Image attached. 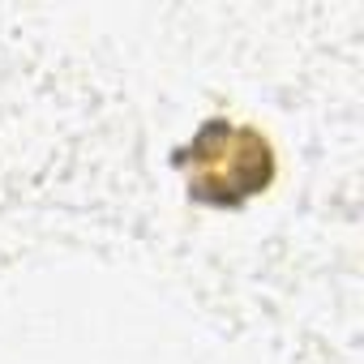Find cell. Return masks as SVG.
Returning a JSON list of instances; mask_svg holds the SVG:
<instances>
[{"mask_svg": "<svg viewBox=\"0 0 364 364\" xmlns=\"http://www.w3.org/2000/svg\"><path fill=\"white\" fill-rule=\"evenodd\" d=\"M189 159H193L189 189L206 202H228V206L266 189L274 171L270 146L253 129H232V124H206Z\"/></svg>", "mask_w": 364, "mask_h": 364, "instance_id": "6da1fadb", "label": "cell"}]
</instances>
